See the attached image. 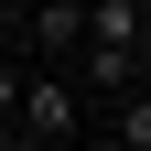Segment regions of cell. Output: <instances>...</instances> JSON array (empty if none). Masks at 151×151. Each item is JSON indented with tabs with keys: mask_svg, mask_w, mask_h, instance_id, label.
I'll return each mask as SVG.
<instances>
[{
	"mask_svg": "<svg viewBox=\"0 0 151 151\" xmlns=\"http://www.w3.org/2000/svg\"><path fill=\"white\" fill-rule=\"evenodd\" d=\"M76 54H86V86H140L151 76V11L140 0H86Z\"/></svg>",
	"mask_w": 151,
	"mask_h": 151,
	"instance_id": "6da1fadb",
	"label": "cell"
},
{
	"mask_svg": "<svg viewBox=\"0 0 151 151\" xmlns=\"http://www.w3.org/2000/svg\"><path fill=\"white\" fill-rule=\"evenodd\" d=\"M11 129H32L43 151H65L76 129H86V97H76L54 65H22V97H11Z\"/></svg>",
	"mask_w": 151,
	"mask_h": 151,
	"instance_id": "7a4b0ae2",
	"label": "cell"
},
{
	"mask_svg": "<svg viewBox=\"0 0 151 151\" xmlns=\"http://www.w3.org/2000/svg\"><path fill=\"white\" fill-rule=\"evenodd\" d=\"M76 32H86V0H32V43H43V65L76 54Z\"/></svg>",
	"mask_w": 151,
	"mask_h": 151,
	"instance_id": "3957f363",
	"label": "cell"
},
{
	"mask_svg": "<svg viewBox=\"0 0 151 151\" xmlns=\"http://www.w3.org/2000/svg\"><path fill=\"white\" fill-rule=\"evenodd\" d=\"M119 151H151V86L119 97Z\"/></svg>",
	"mask_w": 151,
	"mask_h": 151,
	"instance_id": "277c9868",
	"label": "cell"
},
{
	"mask_svg": "<svg viewBox=\"0 0 151 151\" xmlns=\"http://www.w3.org/2000/svg\"><path fill=\"white\" fill-rule=\"evenodd\" d=\"M11 97H22V65H11V54H0V119H11Z\"/></svg>",
	"mask_w": 151,
	"mask_h": 151,
	"instance_id": "5b68a950",
	"label": "cell"
}]
</instances>
